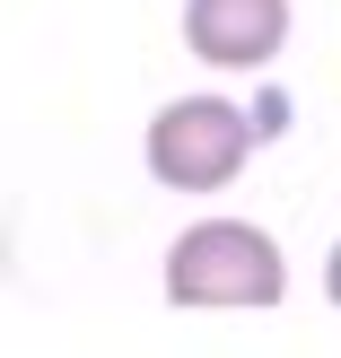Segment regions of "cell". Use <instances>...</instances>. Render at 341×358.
<instances>
[{"label":"cell","instance_id":"1","mask_svg":"<svg viewBox=\"0 0 341 358\" xmlns=\"http://www.w3.org/2000/svg\"><path fill=\"white\" fill-rule=\"evenodd\" d=\"M167 297L184 315H263L289 297V262L254 219H202L167 245Z\"/></svg>","mask_w":341,"mask_h":358},{"label":"cell","instance_id":"2","mask_svg":"<svg viewBox=\"0 0 341 358\" xmlns=\"http://www.w3.org/2000/svg\"><path fill=\"white\" fill-rule=\"evenodd\" d=\"M245 157H254V122L228 96H175L149 122V175L167 192H219L245 175Z\"/></svg>","mask_w":341,"mask_h":358},{"label":"cell","instance_id":"3","mask_svg":"<svg viewBox=\"0 0 341 358\" xmlns=\"http://www.w3.org/2000/svg\"><path fill=\"white\" fill-rule=\"evenodd\" d=\"M184 44L210 70H263L289 44V0H184Z\"/></svg>","mask_w":341,"mask_h":358},{"label":"cell","instance_id":"4","mask_svg":"<svg viewBox=\"0 0 341 358\" xmlns=\"http://www.w3.org/2000/svg\"><path fill=\"white\" fill-rule=\"evenodd\" d=\"M324 297H333V306H341V245H333V254H324Z\"/></svg>","mask_w":341,"mask_h":358}]
</instances>
